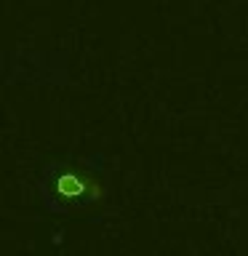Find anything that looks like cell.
I'll use <instances>...</instances> for the list:
<instances>
[{
	"instance_id": "6da1fadb",
	"label": "cell",
	"mask_w": 248,
	"mask_h": 256,
	"mask_svg": "<svg viewBox=\"0 0 248 256\" xmlns=\"http://www.w3.org/2000/svg\"><path fill=\"white\" fill-rule=\"evenodd\" d=\"M56 192L64 200H96L102 198V184L94 176H83L75 171H64L56 179Z\"/></svg>"
}]
</instances>
